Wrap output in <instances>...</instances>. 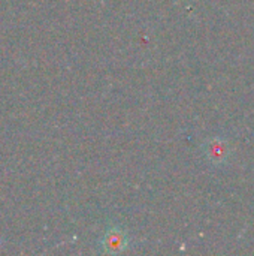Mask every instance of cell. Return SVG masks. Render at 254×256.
<instances>
[{"instance_id": "2", "label": "cell", "mask_w": 254, "mask_h": 256, "mask_svg": "<svg viewBox=\"0 0 254 256\" xmlns=\"http://www.w3.org/2000/svg\"><path fill=\"white\" fill-rule=\"evenodd\" d=\"M204 153L213 165L220 166L228 162L229 154H231V147L225 138L213 136V138H208L207 142L204 144Z\"/></svg>"}, {"instance_id": "1", "label": "cell", "mask_w": 254, "mask_h": 256, "mask_svg": "<svg viewBox=\"0 0 254 256\" xmlns=\"http://www.w3.org/2000/svg\"><path fill=\"white\" fill-rule=\"evenodd\" d=\"M130 244L129 234L118 226L109 228L100 240V248L105 254H120L124 252Z\"/></svg>"}]
</instances>
